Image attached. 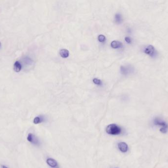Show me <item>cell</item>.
Here are the masks:
<instances>
[{
  "mask_svg": "<svg viewBox=\"0 0 168 168\" xmlns=\"http://www.w3.org/2000/svg\"><path fill=\"white\" fill-rule=\"evenodd\" d=\"M153 123L155 125L162 127L160 129V131L161 133L163 134L167 133V132H168V125L166 122L163 121L160 118L157 117L154 119Z\"/></svg>",
  "mask_w": 168,
  "mask_h": 168,
  "instance_id": "7a4b0ae2",
  "label": "cell"
},
{
  "mask_svg": "<svg viewBox=\"0 0 168 168\" xmlns=\"http://www.w3.org/2000/svg\"><path fill=\"white\" fill-rule=\"evenodd\" d=\"M22 65L19 61H17L14 63L13 68H14V70L15 72H17V73L20 72L22 69Z\"/></svg>",
  "mask_w": 168,
  "mask_h": 168,
  "instance_id": "ba28073f",
  "label": "cell"
},
{
  "mask_svg": "<svg viewBox=\"0 0 168 168\" xmlns=\"http://www.w3.org/2000/svg\"><path fill=\"white\" fill-rule=\"evenodd\" d=\"M120 72L122 75H128L134 72V69L131 66H121L120 67Z\"/></svg>",
  "mask_w": 168,
  "mask_h": 168,
  "instance_id": "5b68a950",
  "label": "cell"
},
{
  "mask_svg": "<svg viewBox=\"0 0 168 168\" xmlns=\"http://www.w3.org/2000/svg\"><path fill=\"white\" fill-rule=\"evenodd\" d=\"M111 45L113 48H118L122 46V44L120 41H117V40H114L111 42Z\"/></svg>",
  "mask_w": 168,
  "mask_h": 168,
  "instance_id": "9c48e42d",
  "label": "cell"
},
{
  "mask_svg": "<svg viewBox=\"0 0 168 168\" xmlns=\"http://www.w3.org/2000/svg\"><path fill=\"white\" fill-rule=\"evenodd\" d=\"M106 132L111 135H117L121 133V128L115 124L109 125L106 128Z\"/></svg>",
  "mask_w": 168,
  "mask_h": 168,
  "instance_id": "6da1fadb",
  "label": "cell"
},
{
  "mask_svg": "<svg viewBox=\"0 0 168 168\" xmlns=\"http://www.w3.org/2000/svg\"><path fill=\"white\" fill-rule=\"evenodd\" d=\"M144 52L152 58H154L157 55V51L155 47L152 45H149L145 47Z\"/></svg>",
  "mask_w": 168,
  "mask_h": 168,
  "instance_id": "3957f363",
  "label": "cell"
},
{
  "mask_svg": "<svg viewBox=\"0 0 168 168\" xmlns=\"http://www.w3.org/2000/svg\"><path fill=\"white\" fill-rule=\"evenodd\" d=\"M98 39L100 42H104L106 40V37L103 35H100L98 36Z\"/></svg>",
  "mask_w": 168,
  "mask_h": 168,
  "instance_id": "5bb4252c",
  "label": "cell"
},
{
  "mask_svg": "<svg viewBox=\"0 0 168 168\" xmlns=\"http://www.w3.org/2000/svg\"><path fill=\"white\" fill-rule=\"evenodd\" d=\"M93 82L94 83H95L97 85H101L102 84V81L100 80H99L97 78H94L93 79Z\"/></svg>",
  "mask_w": 168,
  "mask_h": 168,
  "instance_id": "4fadbf2b",
  "label": "cell"
},
{
  "mask_svg": "<svg viewBox=\"0 0 168 168\" xmlns=\"http://www.w3.org/2000/svg\"><path fill=\"white\" fill-rule=\"evenodd\" d=\"M125 40L126 41V42L128 43H131L132 42V40L129 37H126L125 38Z\"/></svg>",
  "mask_w": 168,
  "mask_h": 168,
  "instance_id": "9a60e30c",
  "label": "cell"
},
{
  "mask_svg": "<svg viewBox=\"0 0 168 168\" xmlns=\"http://www.w3.org/2000/svg\"><path fill=\"white\" fill-rule=\"evenodd\" d=\"M46 163L49 166H50L52 168L56 167L58 165L57 161L52 158L47 159L46 160Z\"/></svg>",
  "mask_w": 168,
  "mask_h": 168,
  "instance_id": "52a82bcc",
  "label": "cell"
},
{
  "mask_svg": "<svg viewBox=\"0 0 168 168\" xmlns=\"http://www.w3.org/2000/svg\"><path fill=\"white\" fill-rule=\"evenodd\" d=\"M1 41H0V47H1Z\"/></svg>",
  "mask_w": 168,
  "mask_h": 168,
  "instance_id": "e0dca14e",
  "label": "cell"
},
{
  "mask_svg": "<svg viewBox=\"0 0 168 168\" xmlns=\"http://www.w3.org/2000/svg\"><path fill=\"white\" fill-rule=\"evenodd\" d=\"M60 54L61 56L64 58H67L69 56V51L66 49H61L60 51Z\"/></svg>",
  "mask_w": 168,
  "mask_h": 168,
  "instance_id": "8fae6325",
  "label": "cell"
},
{
  "mask_svg": "<svg viewBox=\"0 0 168 168\" xmlns=\"http://www.w3.org/2000/svg\"><path fill=\"white\" fill-rule=\"evenodd\" d=\"M118 147L120 151L122 152H126L128 150V147L126 143L124 142H120L118 144Z\"/></svg>",
  "mask_w": 168,
  "mask_h": 168,
  "instance_id": "8992f818",
  "label": "cell"
},
{
  "mask_svg": "<svg viewBox=\"0 0 168 168\" xmlns=\"http://www.w3.org/2000/svg\"><path fill=\"white\" fill-rule=\"evenodd\" d=\"M44 120V117L42 116H39V117H36L33 120V123L35 124H38L42 123Z\"/></svg>",
  "mask_w": 168,
  "mask_h": 168,
  "instance_id": "30bf717a",
  "label": "cell"
},
{
  "mask_svg": "<svg viewBox=\"0 0 168 168\" xmlns=\"http://www.w3.org/2000/svg\"><path fill=\"white\" fill-rule=\"evenodd\" d=\"M115 20L116 23L120 24L123 21L122 16L120 14L117 13L115 15Z\"/></svg>",
  "mask_w": 168,
  "mask_h": 168,
  "instance_id": "7c38bea8",
  "label": "cell"
},
{
  "mask_svg": "<svg viewBox=\"0 0 168 168\" xmlns=\"http://www.w3.org/2000/svg\"><path fill=\"white\" fill-rule=\"evenodd\" d=\"M27 139L29 142L35 145H39L40 144L39 139L32 133H29L28 135Z\"/></svg>",
  "mask_w": 168,
  "mask_h": 168,
  "instance_id": "277c9868",
  "label": "cell"
},
{
  "mask_svg": "<svg viewBox=\"0 0 168 168\" xmlns=\"http://www.w3.org/2000/svg\"><path fill=\"white\" fill-rule=\"evenodd\" d=\"M1 167H2V168H9L7 166H6V165H2L1 166Z\"/></svg>",
  "mask_w": 168,
  "mask_h": 168,
  "instance_id": "2e32d148",
  "label": "cell"
}]
</instances>
